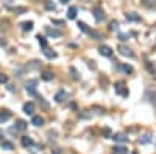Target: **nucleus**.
Returning <instances> with one entry per match:
<instances>
[{
    "label": "nucleus",
    "instance_id": "obj_10",
    "mask_svg": "<svg viewBox=\"0 0 156 154\" xmlns=\"http://www.w3.org/2000/svg\"><path fill=\"white\" fill-rule=\"evenodd\" d=\"M66 98H67V92H66V90H58L56 95H55V101L56 103H63Z\"/></svg>",
    "mask_w": 156,
    "mask_h": 154
},
{
    "label": "nucleus",
    "instance_id": "obj_24",
    "mask_svg": "<svg viewBox=\"0 0 156 154\" xmlns=\"http://www.w3.org/2000/svg\"><path fill=\"white\" fill-rule=\"evenodd\" d=\"M38 42H39V45L42 47V48L47 47V39H45L44 36H41V34H38Z\"/></svg>",
    "mask_w": 156,
    "mask_h": 154
},
{
    "label": "nucleus",
    "instance_id": "obj_13",
    "mask_svg": "<svg viewBox=\"0 0 156 154\" xmlns=\"http://www.w3.org/2000/svg\"><path fill=\"white\" fill-rule=\"evenodd\" d=\"M14 128H16V131H25L27 128H28V123H27L25 120H17Z\"/></svg>",
    "mask_w": 156,
    "mask_h": 154
},
{
    "label": "nucleus",
    "instance_id": "obj_26",
    "mask_svg": "<svg viewBox=\"0 0 156 154\" xmlns=\"http://www.w3.org/2000/svg\"><path fill=\"white\" fill-rule=\"evenodd\" d=\"M45 8L50 10V11H55L56 6H55V3H52V2H45Z\"/></svg>",
    "mask_w": 156,
    "mask_h": 154
},
{
    "label": "nucleus",
    "instance_id": "obj_7",
    "mask_svg": "<svg viewBox=\"0 0 156 154\" xmlns=\"http://www.w3.org/2000/svg\"><path fill=\"white\" fill-rule=\"evenodd\" d=\"M33 145H35V140H33L31 137H28V136L22 137V146H24V148H31Z\"/></svg>",
    "mask_w": 156,
    "mask_h": 154
},
{
    "label": "nucleus",
    "instance_id": "obj_25",
    "mask_svg": "<svg viewBox=\"0 0 156 154\" xmlns=\"http://www.w3.org/2000/svg\"><path fill=\"white\" fill-rule=\"evenodd\" d=\"M14 13L16 14H24V13H27V8L25 6H17V8H14Z\"/></svg>",
    "mask_w": 156,
    "mask_h": 154
},
{
    "label": "nucleus",
    "instance_id": "obj_5",
    "mask_svg": "<svg viewBox=\"0 0 156 154\" xmlns=\"http://www.w3.org/2000/svg\"><path fill=\"white\" fill-rule=\"evenodd\" d=\"M125 17H126V20H130V22H140V16H139L138 13H134V11L126 13Z\"/></svg>",
    "mask_w": 156,
    "mask_h": 154
},
{
    "label": "nucleus",
    "instance_id": "obj_23",
    "mask_svg": "<svg viewBox=\"0 0 156 154\" xmlns=\"http://www.w3.org/2000/svg\"><path fill=\"white\" fill-rule=\"evenodd\" d=\"M77 25H78V28H80L81 31H84V33H91V28L87 27L84 22H81V20H78V24H77Z\"/></svg>",
    "mask_w": 156,
    "mask_h": 154
},
{
    "label": "nucleus",
    "instance_id": "obj_14",
    "mask_svg": "<svg viewBox=\"0 0 156 154\" xmlns=\"http://www.w3.org/2000/svg\"><path fill=\"white\" fill-rule=\"evenodd\" d=\"M42 53H44V55H45V56H47V58H49V59H55V58H56V53H55V52H52L49 47L42 48Z\"/></svg>",
    "mask_w": 156,
    "mask_h": 154
},
{
    "label": "nucleus",
    "instance_id": "obj_2",
    "mask_svg": "<svg viewBox=\"0 0 156 154\" xmlns=\"http://www.w3.org/2000/svg\"><path fill=\"white\" fill-rule=\"evenodd\" d=\"M35 111H36L35 103L28 101V103H25V104H24V112H25L27 115H35Z\"/></svg>",
    "mask_w": 156,
    "mask_h": 154
},
{
    "label": "nucleus",
    "instance_id": "obj_35",
    "mask_svg": "<svg viewBox=\"0 0 156 154\" xmlns=\"http://www.w3.org/2000/svg\"><path fill=\"white\" fill-rule=\"evenodd\" d=\"M61 2H63V3H67V2H70V0H61Z\"/></svg>",
    "mask_w": 156,
    "mask_h": 154
},
{
    "label": "nucleus",
    "instance_id": "obj_32",
    "mask_svg": "<svg viewBox=\"0 0 156 154\" xmlns=\"http://www.w3.org/2000/svg\"><path fill=\"white\" fill-rule=\"evenodd\" d=\"M119 39L120 41H126L128 39V34H119Z\"/></svg>",
    "mask_w": 156,
    "mask_h": 154
},
{
    "label": "nucleus",
    "instance_id": "obj_4",
    "mask_svg": "<svg viewBox=\"0 0 156 154\" xmlns=\"http://www.w3.org/2000/svg\"><path fill=\"white\" fill-rule=\"evenodd\" d=\"M98 52L101 56H106V58H109V56H112V48L108 47V45H100Z\"/></svg>",
    "mask_w": 156,
    "mask_h": 154
},
{
    "label": "nucleus",
    "instance_id": "obj_19",
    "mask_svg": "<svg viewBox=\"0 0 156 154\" xmlns=\"http://www.w3.org/2000/svg\"><path fill=\"white\" fill-rule=\"evenodd\" d=\"M2 148L6 151H11L14 150V145H13V142H8V140H2Z\"/></svg>",
    "mask_w": 156,
    "mask_h": 154
},
{
    "label": "nucleus",
    "instance_id": "obj_20",
    "mask_svg": "<svg viewBox=\"0 0 156 154\" xmlns=\"http://www.w3.org/2000/svg\"><path fill=\"white\" fill-rule=\"evenodd\" d=\"M20 27H22L24 31H31L33 30V22H31V20H28V22H22Z\"/></svg>",
    "mask_w": 156,
    "mask_h": 154
},
{
    "label": "nucleus",
    "instance_id": "obj_18",
    "mask_svg": "<svg viewBox=\"0 0 156 154\" xmlns=\"http://www.w3.org/2000/svg\"><path fill=\"white\" fill-rule=\"evenodd\" d=\"M77 11H78L77 6H70L69 11H67V17H69V19H75L77 17Z\"/></svg>",
    "mask_w": 156,
    "mask_h": 154
},
{
    "label": "nucleus",
    "instance_id": "obj_15",
    "mask_svg": "<svg viewBox=\"0 0 156 154\" xmlns=\"http://www.w3.org/2000/svg\"><path fill=\"white\" fill-rule=\"evenodd\" d=\"M10 117H11V112L10 111H0V122H8L10 120Z\"/></svg>",
    "mask_w": 156,
    "mask_h": 154
},
{
    "label": "nucleus",
    "instance_id": "obj_9",
    "mask_svg": "<svg viewBox=\"0 0 156 154\" xmlns=\"http://www.w3.org/2000/svg\"><path fill=\"white\" fill-rule=\"evenodd\" d=\"M111 139L114 140V142H117V143H125L126 140H128V137L125 134H122V132H119V134H114Z\"/></svg>",
    "mask_w": 156,
    "mask_h": 154
},
{
    "label": "nucleus",
    "instance_id": "obj_30",
    "mask_svg": "<svg viewBox=\"0 0 156 154\" xmlns=\"http://www.w3.org/2000/svg\"><path fill=\"white\" fill-rule=\"evenodd\" d=\"M52 22H53V24H56V25H63V24H64L63 20H58V19H52Z\"/></svg>",
    "mask_w": 156,
    "mask_h": 154
},
{
    "label": "nucleus",
    "instance_id": "obj_12",
    "mask_svg": "<svg viewBox=\"0 0 156 154\" xmlns=\"http://www.w3.org/2000/svg\"><path fill=\"white\" fill-rule=\"evenodd\" d=\"M92 14H94V17H95L97 22H100V20L105 19V13H103V10H101V8H95Z\"/></svg>",
    "mask_w": 156,
    "mask_h": 154
},
{
    "label": "nucleus",
    "instance_id": "obj_27",
    "mask_svg": "<svg viewBox=\"0 0 156 154\" xmlns=\"http://www.w3.org/2000/svg\"><path fill=\"white\" fill-rule=\"evenodd\" d=\"M119 28V22L117 20H112V22L109 24V30H117Z\"/></svg>",
    "mask_w": 156,
    "mask_h": 154
},
{
    "label": "nucleus",
    "instance_id": "obj_28",
    "mask_svg": "<svg viewBox=\"0 0 156 154\" xmlns=\"http://www.w3.org/2000/svg\"><path fill=\"white\" fill-rule=\"evenodd\" d=\"M0 83H2V84H6V83H8V76H6V75H0Z\"/></svg>",
    "mask_w": 156,
    "mask_h": 154
},
{
    "label": "nucleus",
    "instance_id": "obj_29",
    "mask_svg": "<svg viewBox=\"0 0 156 154\" xmlns=\"http://www.w3.org/2000/svg\"><path fill=\"white\" fill-rule=\"evenodd\" d=\"M49 139H56V131H49Z\"/></svg>",
    "mask_w": 156,
    "mask_h": 154
},
{
    "label": "nucleus",
    "instance_id": "obj_17",
    "mask_svg": "<svg viewBox=\"0 0 156 154\" xmlns=\"http://www.w3.org/2000/svg\"><path fill=\"white\" fill-rule=\"evenodd\" d=\"M152 142V134H144L140 139H139V143L140 145H147V143H150Z\"/></svg>",
    "mask_w": 156,
    "mask_h": 154
},
{
    "label": "nucleus",
    "instance_id": "obj_16",
    "mask_svg": "<svg viewBox=\"0 0 156 154\" xmlns=\"http://www.w3.org/2000/svg\"><path fill=\"white\" fill-rule=\"evenodd\" d=\"M114 153H116V154H128V148L123 146V145L114 146Z\"/></svg>",
    "mask_w": 156,
    "mask_h": 154
},
{
    "label": "nucleus",
    "instance_id": "obj_34",
    "mask_svg": "<svg viewBox=\"0 0 156 154\" xmlns=\"http://www.w3.org/2000/svg\"><path fill=\"white\" fill-rule=\"evenodd\" d=\"M53 153H55V154H61V150L59 148H55V151H53Z\"/></svg>",
    "mask_w": 156,
    "mask_h": 154
},
{
    "label": "nucleus",
    "instance_id": "obj_11",
    "mask_svg": "<svg viewBox=\"0 0 156 154\" xmlns=\"http://www.w3.org/2000/svg\"><path fill=\"white\" fill-rule=\"evenodd\" d=\"M44 122H45V120H44L41 115H33V118H31V125H33V126H38V128H39V126H42Z\"/></svg>",
    "mask_w": 156,
    "mask_h": 154
},
{
    "label": "nucleus",
    "instance_id": "obj_3",
    "mask_svg": "<svg viewBox=\"0 0 156 154\" xmlns=\"http://www.w3.org/2000/svg\"><path fill=\"white\" fill-rule=\"evenodd\" d=\"M119 52L120 55H123V56H128V58H134V53L130 47H126V45H120L119 47Z\"/></svg>",
    "mask_w": 156,
    "mask_h": 154
},
{
    "label": "nucleus",
    "instance_id": "obj_1",
    "mask_svg": "<svg viewBox=\"0 0 156 154\" xmlns=\"http://www.w3.org/2000/svg\"><path fill=\"white\" fill-rule=\"evenodd\" d=\"M116 92L117 94H120L122 97H128V90L125 89V83L123 81H119V83H116Z\"/></svg>",
    "mask_w": 156,
    "mask_h": 154
},
{
    "label": "nucleus",
    "instance_id": "obj_21",
    "mask_svg": "<svg viewBox=\"0 0 156 154\" xmlns=\"http://www.w3.org/2000/svg\"><path fill=\"white\" fill-rule=\"evenodd\" d=\"M119 69L125 73H133V67L128 66V64H119Z\"/></svg>",
    "mask_w": 156,
    "mask_h": 154
},
{
    "label": "nucleus",
    "instance_id": "obj_22",
    "mask_svg": "<svg viewBox=\"0 0 156 154\" xmlns=\"http://www.w3.org/2000/svg\"><path fill=\"white\" fill-rule=\"evenodd\" d=\"M41 78H42L44 81H52L53 78H55V75H53L52 72H44L42 75H41Z\"/></svg>",
    "mask_w": 156,
    "mask_h": 154
},
{
    "label": "nucleus",
    "instance_id": "obj_33",
    "mask_svg": "<svg viewBox=\"0 0 156 154\" xmlns=\"http://www.w3.org/2000/svg\"><path fill=\"white\" fill-rule=\"evenodd\" d=\"M103 132H105V136H108V137L111 136V129H109V128H105V131H103Z\"/></svg>",
    "mask_w": 156,
    "mask_h": 154
},
{
    "label": "nucleus",
    "instance_id": "obj_31",
    "mask_svg": "<svg viewBox=\"0 0 156 154\" xmlns=\"http://www.w3.org/2000/svg\"><path fill=\"white\" fill-rule=\"evenodd\" d=\"M70 73L73 75V78H78V73H77V70H75V69H73V67L70 69Z\"/></svg>",
    "mask_w": 156,
    "mask_h": 154
},
{
    "label": "nucleus",
    "instance_id": "obj_6",
    "mask_svg": "<svg viewBox=\"0 0 156 154\" xmlns=\"http://www.w3.org/2000/svg\"><path fill=\"white\" fill-rule=\"evenodd\" d=\"M45 33L49 34V36H52V38H61L63 36V33H61L59 30H55V28H50V27H45Z\"/></svg>",
    "mask_w": 156,
    "mask_h": 154
},
{
    "label": "nucleus",
    "instance_id": "obj_8",
    "mask_svg": "<svg viewBox=\"0 0 156 154\" xmlns=\"http://www.w3.org/2000/svg\"><path fill=\"white\" fill-rule=\"evenodd\" d=\"M36 84H38V81H35V80L27 84V94L35 95V94H36Z\"/></svg>",
    "mask_w": 156,
    "mask_h": 154
}]
</instances>
